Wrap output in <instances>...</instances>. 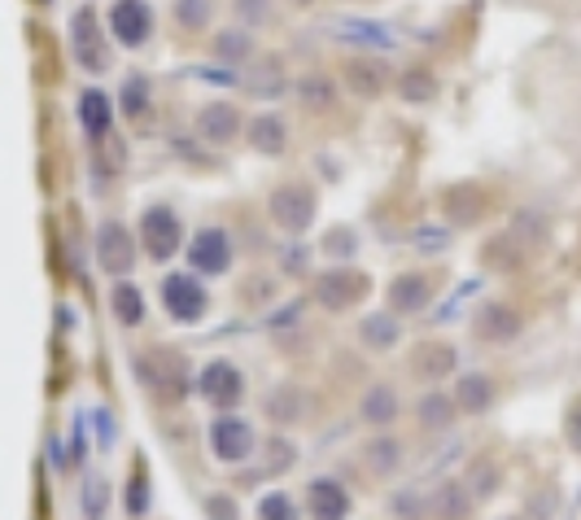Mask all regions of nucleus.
Returning <instances> with one entry per match:
<instances>
[{
  "label": "nucleus",
  "mask_w": 581,
  "mask_h": 520,
  "mask_svg": "<svg viewBox=\"0 0 581 520\" xmlns=\"http://www.w3.org/2000/svg\"><path fill=\"white\" fill-rule=\"evenodd\" d=\"M267 210H271V223H275L280 232L302 236V232L316 223V214H320V197H316L311 184L288 179V184H275V188H271Z\"/></svg>",
  "instance_id": "f257e3e1"
},
{
  "label": "nucleus",
  "mask_w": 581,
  "mask_h": 520,
  "mask_svg": "<svg viewBox=\"0 0 581 520\" xmlns=\"http://www.w3.org/2000/svg\"><path fill=\"white\" fill-rule=\"evenodd\" d=\"M368 276L359 272V268H329V272H320L316 276V285H311V298H316V307L320 311H329V315H342V311H350V307H359L363 298H368Z\"/></svg>",
  "instance_id": "f03ea898"
},
{
  "label": "nucleus",
  "mask_w": 581,
  "mask_h": 520,
  "mask_svg": "<svg viewBox=\"0 0 581 520\" xmlns=\"http://www.w3.org/2000/svg\"><path fill=\"white\" fill-rule=\"evenodd\" d=\"M136 227H140V245L153 263H171V258L184 249V223L171 206H149Z\"/></svg>",
  "instance_id": "7ed1b4c3"
},
{
  "label": "nucleus",
  "mask_w": 581,
  "mask_h": 520,
  "mask_svg": "<svg viewBox=\"0 0 581 520\" xmlns=\"http://www.w3.org/2000/svg\"><path fill=\"white\" fill-rule=\"evenodd\" d=\"M337 84L359 101H376L394 88V71L376 53H350V58H342V79Z\"/></svg>",
  "instance_id": "20e7f679"
},
{
  "label": "nucleus",
  "mask_w": 581,
  "mask_h": 520,
  "mask_svg": "<svg viewBox=\"0 0 581 520\" xmlns=\"http://www.w3.org/2000/svg\"><path fill=\"white\" fill-rule=\"evenodd\" d=\"M162 311L175 324H197L210 311V294H206L201 276L197 272H171V276H162Z\"/></svg>",
  "instance_id": "39448f33"
},
{
  "label": "nucleus",
  "mask_w": 581,
  "mask_h": 520,
  "mask_svg": "<svg viewBox=\"0 0 581 520\" xmlns=\"http://www.w3.org/2000/svg\"><path fill=\"white\" fill-rule=\"evenodd\" d=\"M206 442H210V455H214L219 463H245V459L258 450L254 424H249L245 416H232V411H223V416L210 424Z\"/></svg>",
  "instance_id": "423d86ee"
},
{
  "label": "nucleus",
  "mask_w": 581,
  "mask_h": 520,
  "mask_svg": "<svg viewBox=\"0 0 581 520\" xmlns=\"http://www.w3.org/2000/svg\"><path fill=\"white\" fill-rule=\"evenodd\" d=\"M197 394H201L214 411H232V407H240V398H245V372H240L236 363H227V359H210V363L197 372Z\"/></svg>",
  "instance_id": "0eeeda50"
},
{
  "label": "nucleus",
  "mask_w": 581,
  "mask_h": 520,
  "mask_svg": "<svg viewBox=\"0 0 581 520\" xmlns=\"http://www.w3.org/2000/svg\"><path fill=\"white\" fill-rule=\"evenodd\" d=\"M71 49H75V62L88 71V75H101L110 66V45L101 36V18L84 5L75 18H71Z\"/></svg>",
  "instance_id": "6e6552de"
},
{
  "label": "nucleus",
  "mask_w": 581,
  "mask_h": 520,
  "mask_svg": "<svg viewBox=\"0 0 581 520\" xmlns=\"http://www.w3.org/2000/svg\"><path fill=\"white\" fill-rule=\"evenodd\" d=\"M97 268L110 272V276H119V281L136 268V236L119 219H106L97 227Z\"/></svg>",
  "instance_id": "1a4fd4ad"
},
{
  "label": "nucleus",
  "mask_w": 581,
  "mask_h": 520,
  "mask_svg": "<svg viewBox=\"0 0 581 520\" xmlns=\"http://www.w3.org/2000/svg\"><path fill=\"white\" fill-rule=\"evenodd\" d=\"M184 253H188V268H193L197 276H223V272L232 268V240H227L223 227H201V232L184 245Z\"/></svg>",
  "instance_id": "9d476101"
},
{
  "label": "nucleus",
  "mask_w": 581,
  "mask_h": 520,
  "mask_svg": "<svg viewBox=\"0 0 581 520\" xmlns=\"http://www.w3.org/2000/svg\"><path fill=\"white\" fill-rule=\"evenodd\" d=\"M110 32H114V40L123 49L149 45V36H153V10H149V0H114Z\"/></svg>",
  "instance_id": "9b49d317"
},
{
  "label": "nucleus",
  "mask_w": 581,
  "mask_h": 520,
  "mask_svg": "<svg viewBox=\"0 0 581 520\" xmlns=\"http://www.w3.org/2000/svg\"><path fill=\"white\" fill-rule=\"evenodd\" d=\"M472 329H477L481 342L507 346V342H516V337L524 333V320H520V311H516L511 302H485V307H477Z\"/></svg>",
  "instance_id": "f8f14e48"
},
{
  "label": "nucleus",
  "mask_w": 581,
  "mask_h": 520,
  "mask_svg": "<svg viewBox=\"0 0 581 520\" xmlns=\"http://www.w3.org/2000/svg\"><path fill=\"white\" fill-rule=\"evenodd\" d=\"M307 511H311V520H350L355 498L337 476H316L307 485Z\"/></svg>",
  "instance_id": "ddd939ff"
},
{
  "label": "nucleus",
  "mask_w": 581,
  "mask_h": 520,
  "mask_svg": "<svg viewBox=\"0 0 581 520\" xmlns=\"http://www.w3.org/2000/svg\"><path fill=\"white\" fill-rule=\"evenodd\" d=\"M240 123L245 119H240V110L232 101H206L197 110V136L206 145H232L240 136Z\"/></svg>",
  "instance_id": "4468645a"
},
{
  "label": "nucleus",
  "mask_w": 581,
  "mask_h": 520,
  "mask_svg": "<svg viewBox=\"0 0 581 520\" xmlns=\"http://www.w3.org/2000/svg\"><path fill=\"white\" fill-rule=\"evenodd\" d=\"M385 298H390V311H394V315H420V311H429L433 281H429L424 272H403V276L390 281Z\"/></svg>",
  "instance_id": "2eb2a0df"
},
{
  "label": "nucleus",
  "mask_w": 581,
  "mask_h": 520,
  "mask_svg": "<svg viewBox=\"0 0 581 520\" xmlns=\"http://www.w3.org/2000/svg\"><path fill=\"white\" fill-rule=\"evenodd\" d=\"M407 363H411V376L433 385V381H442V376H450L459 368V350L450 342H416Z\"/></svg>",
  "instance_id": "dca6fc26"
},
{
  "label": "nucleus",
  "mask_w": 581,
  "mask_h": 520,
  "mask_svg": "<svg viewBox=\"0 0 581 520\" xmlns=\"http://www.w3.org/2000/svg\"><path fill=\"white\" fill-rule=\"evenodd\" d=\"M254 53H258V40H254V32L240 27V23L219 27V32L210 36V58L223 62V66H249Z\"/></svg>",
  "instance_id": "f3484780"
},
{
  "label": "nucleus",
  "mask_w": 581,
  "mask_h": 520,
  "mask_svg": "<svg viewBox=\"0 0 581 520\" xmlns=\"http://www.w3.org/2000/svg\"><path fill=\"white\" fill-rule=\"evenodd\" d=\"M403 459H407V446H403L390 429H376V437H368V446H363V463H368V472L381 476V481L398 476V472H403Z\"/></svg>",
  "instance_id": "a211bd4d"
},
{
  "label": "nucleus",
  "mask_w": 581,
  "mask_h": 520,
  "mask_svg": "<svg viewBox=\"0 0 581 520\" xmlns=\"http://www.w3.org/2000/svg\"><path fill=\"white\" fill-rule=\"evenodd\" d=\"M245 136H249V149L262 153V158H280L288 149V123L280 114H271V110L258 114V119H249L245 123Z\"/></svg>",
  "instance_id": "6ab92c4d"
},
{
  "label": "nucleus",
  "mask_w": 581,
  "mask_h": 520,
  "mask_svg": "<svg viewBox=\"0 0 581 520\" xmlns=\"http://www.w3.org/2000/svg\"><path fill=\"white\" fill-rule=\"evenodd\" d=\"M455 407H459V416H481V411H490L494 407V398H498V389H494V381L485 376V372H463L459 381H455Z\"/></svg>",
  "instance_id": "aec40b11"
},
{
  "label": "nucleus",
  "mask_w": 581,
  "mask_h": 520,
  "mask_svg": "<svg viewBox=\"0 0 581 520\" xmlns=\"http://www.w3.org/2000/svg\"><path fill=\"white\" fill-rule=\"evenodd\" d=\"M472 507H477V498H472V490L463 481H442L429 494V516L433 520H468Z\"/></svg>",
  "instance_id": "412c9836"
},
{
  "label": "nucleus",
  "mask_w": 581,
  "mask_h": 520,
  "mask_svg": "<svg viewBox=\"0 0 581 520\" xmlns=\"http://www.w3.org/2000/svg\"><path fill=\"white\" fill-rule=\"evenodd\" d=\"M79 123H84L88 140H110V132H114V101L101 88H88L79 97Z\"/></svg>",
  "instance_id": "4be33fe9"
},
{
  "label": "nucleus",
  "mask_w": 581,
  "mask_h": 520,
  "mask_svg": "<svg viewBox=\"0 0 581 520\" xmlns=\"http://www.w3.org/2000/svg\"><path fill=\"white\" fill-rule=\"evenodd\" d=\"M359 416L372 424V429H390L398 416H403V398H398V389L394 385H368V394H363V403H359Z\"/></svg>",
  "instance_id": "5701e85b"
},
{
  "label": "nucleus",
  "mask_w": 581,
  "mask_h": 520,
  "mask_svg": "<svg viewBox=\"0 0 581 520\" xmlns=\"http://www.w3.org/2000/svg\"><path fill=\"white\" fill-rule=\"evenodd\" d=\"M245 92H249V97H262V101L284 97V92H288V75H284V66H280L275 58H267V62H249V71H245Z\"/></svg>",
  "instance_id": "b1692460"
},
{
  "label": "nucleus",
  "mask_w": 581,
  "mask_h": 520,
  "mask_svg": "<svg viewBox=\"0 0 581 520\" xmlns=\"http://www.w3.org/2000/svg\"><path fill=\"white\" fill-rule=\"evenodd\" d=\"M455 416H459V407H455V398L442 394V389H429V394L416 403V424H420L424 433H446V429L455 424Z\"/></svg>",
  "instance_id": "393cba45"
},
{
  "label": "nucleus",
  "mask_w": 581,
  "mask_h": 520,
  "mask_svg": "<svg viewBox=\"0 0 581 520\" xmlns=\"http://www.w3.org/2000/svg\"><path fill=\"white\" fill-rule=\"evenodd\" d=\"M359 342H363L368 350H394V346L403 342V324H398V315H394V311H372V315H363V324H359Z\"/></svg>",
  "instance_id": "a878e982"
},
{
  "label": "nucleus",
  "mask_w": 581,
  "mask_h": 520,
  "mask_svg": "<svg viewBox=\"0 0 581 520\" xmlns=\"http://www.w3.org/2000/svg\"><path fill=\"white\" fill-rule=\"evenodd\" d=\"M307 394L298 389V385H275L271 394H267V403H262V411H267V420L271 424H294V420H302L307 416Z\"/></svg>",
  "instance_id": "bb28decb"
},
{
  "label": "nucleus",
  "mask_w": 581,
  "mask_h": 520,
  "mask_svg": "<svg viewBox=\"0 0 581 520\" xmlns=\"http://www.w3.org/2000/svg\"><path fill=\"white\" fill-rule=\"evenodd\" d=\"M171 18H175V27L184 36H206L210 23H214V0H175Z\"/></svg>",
  "instance_id": "cd10ccee"
},
{
  "label": "nucleus",
  "mask_w": 581,
  "mask_h": 520,
  "mask_svg": "<svg viewBox=\"0 0 581 520\" xmlns=\"http://www.w3.org/2000/svg\"><path fill=\"white\" fill-rule=\"evenodd\" d=\"M442 206H446V219L463 227V223H477V214L485 210V193H481V188H468V184H459V188H446Z\"/></svg>",
  "instance_id": "c85d7f7f"
},
{
  "label": "nucleus",
  "mask_w": 581,
  "mask_h": 520,
  "mask_svg": "<svg viewBox=\"0 0 581 520\" xmlns=\"http://www.w3.org/2000/svg\"><path fill=\"white\" fill-rule=\"evenodd\" d=\"M294 92H298V101L307 106V110H333L337 106V97H342V88L329 79V75H302L298 84H294Z\"/></svg>",
  "instance_id": "c756f323"
},
{
  "label": "nucleus",
  "mask_w": 581,
  "mask_h": 520,
  "mask_svg": "<svg viewBox=\"0 0 581 520\" xmlns=\"http://www.w3.org/2000/svg\"><path fill=\"white\" fill-rule=\"evenodd\" d=\"M398 97H403L407 106H424V101H433V97H437V75H433L429 66H411V71H403V75H398Z\"/></svg>",
  "instance_id": "7c9ffc66"
},
{
  "label": "nucleus",
  "mask_w": 581,
  "mask_h": 520,
  "mask_svg": "<svg viewBox=\"0 0 581 520\" xmlns=\"http://www.w3.org/2000/svg\"><path fill=\"white\" fill-rule=\"evenodd\" d=\"M110 307H114V320H119L123 329L145 324V294H140L136 285L119 281V285H114V294H110Z\"/></svg>",
  "instance_id": "2f4dec72"
},
{
  "label": "nucleus",
  "mask_w": 581,
  "mask_h": 520,
  "mask_svg": "<svg viewBox=\"0 0 581 520\" xmlns=\"http://www.w3.org/2000/svg\"><path fill=\"white\" fill-rule=\"evenodd\" d=\"M119 106H123V114H127L132 123H145V119H149V106H153V88H149V79H145V75H127V79H123V97H119Z\"/></svg>",
  "instance_id": "473e14b6"
},
{
  "label": "nucleus",
  "mask_w": 581,
  "mask_h": 520,
  "mask_svg": "<svg viewBox=\"0 0 581 520\" xmlns=\"http://www.w3.org/2000/svg\"><path fill=\"white\" fill-rule=\"evenodd\" d=\"M294 463H298V446L288 442L284 433H271V437H267V446H262V472L280 476V472H288Z\"/></svg>",
  "instance_id": "72a5a7b5"
},
{
  "label": "nucleus",
  "mask_w": 581,
  "mask_h": 520,
  "mask_svg": "<svg viewBox=\"0 0 581 520\" xmlns=\"http://www.w3.org/2000/svg\"><path fill=\"white\" fill-rule=\"evenodd\" d=\"M232 14H236L240 27L262 32V27L275 23V0H232Z\"/></svg>",
  "instance_id": "f704fd0d"
},
{
  "label": "nucleus",
  "mask_w": 581,
  "mask_h": 520,
  "mask_svg": "<svg viewBox=\"0 0 581 520\" xmlns=\"http://www.w3.org/2000/svg\"><path fill=\"white\" fill-rule=\"evenodd\" d=\"M320 249L333 258V263H342V268H346L350 258L359 253V232H355V227H329V236L320 240Z\"/></svg>",
  "instance_id": "c9c22d12"
},
{
  "label": "nucleus",
  "mask_w": 581,
  "mask_h": 520,
  "mask_svg": "<svg viewBox=\"0 0 581 520\" xmlns=\"http://www.w3.org/2000/svg\"><path fill=\"white\" fill-rule=\"evenodd\" d=\"M298 516H302V507L284 490H271V494L258 498V520H298Z\"/></svg>",
  "instance_id": "e433bc0d"
},
{
  "label": "nucleus",
  "mask_w": 581,
  "mask_h": 520,
  "mask_svg": "<svg viewBox=\"0 0 581 520\" xmlns=\"http://www.w3.org/2000/svg\"><path fill=\"white\" fill-rule=\"evenodd\" d=\"M463 485H468V490H472V498L481 503V498H490V494L498 490V468H494V463H477V468H472V476H468Z\"/></svg>",
  "instance_id": "4c0bfd02"
},
{
  "label": "nucleus",
  "mask_w": 581,
  "mask_h": 520,
  "mask_svg": "<svg viewBox=\"0 0 581 520\" xmlns=\"http://www.w3.org/2000/svg\"><path fill=\"white\" fill-rule=\"evenodd\" d=\"M145 511H149V476L136 468L132 481H127V516L136 520V516H145Z\"/></svg>",
  "instance_id": "58836bf2"
},
{
  "label": "nucleus",
  "mask_w": 581,
  "mask_h": 520,
  "mask_svg": "<svg viewBox=\"0 0 581 520\" xmlns=\"http://www.w3.org/2000/svg\"><path fill=\"white\" fill-rule=\"evenodd\" d=\"M84 520H106V481L88 476L84 485Z\"/></svg>",
  "instance_id": "ea45409f"
},
{
  "label": "nucleus",
  "mask_w": 581,
  "mask_h": 520,
  "mask_svg": "<svg viewBox=\"0 0 581 520\" xmlns=\"http://www.w3.org/2000/svg\"><path fill=\"white\" fill-rule=\"evenodd\" d=\"M424 507H429V498H420L416 490H407V494L394 498V516H398V520H420Z\"/></svg>",
  "instance_id": "a19ab883"
},
{
  "label": "nucleus",
  "mask_w": 581,
  "mask_h": 520,
  "mask_svg": "<svg viewBox=\"0 0 581 520\" xmlns=\"http://www.w3.org/2000/svg\"><path fill=\"white\" fill-rule=\"evenodd\" d=\"M206 516L210 520H240V507H236L232 494H210L206 498Z\"/></svg>",
  "instance_id": "79ce46f5"
},
{
  "label": "nucleus",
  "mask_w": 581,
  "mask_h": 520,
  "mask_svg": "<svg viewBox=\"0 0 581 520\" xmlns=\"http://www.w3.org/2000/svg\"><path fill=\"white\" fill-rule=\"evenodd\" d=\"M564 437H568V446L581 455V398L564 411Z\"/></svg>",
  "instance_id": "37998d69"
},
{
  "label": "nucleus",
  "mask_w": 581,
  "mask_h": 520,
  "mask_svg": "<svg viewBox=\"0 0 581 520\" xmlns=\"http://www.w3.org/2000/svg\"><path fill=\"white\" fill-rule=\"evenodd\" d=\"M97 433H101V437H97L101 450H110V446H114V416H110V411H97Z\"/></svg>",
  "instance_id": "c03bdc74"
},
{
  "label": "nucleus",
  "mask_w": 581,
  "mask_h": 520,
  "mask_svg": "<svg viewBox=\"0 0 581 520\" xmlns=\"http://www.w3.org/2000/svg\"><path fill=\"white\" fill-rule=\"evenodd\" d=\"M288 5H294V10H311V5H316V0H288Z\"/></svg>",
  "instance_id": "a18cd8bd"
},
{
  "label": "nucleus",
  "mask_w": 581,
  "mask_h": 520,
  "mask_svg": "<svg viewBox=\"0 0 581 520\" xmlns=\"http://www.w3.org/2000/svg\"><path fill=\"white\" fill-rule=\"evenodd\" d=\"M503 520H516V516H503Z\"/></svg>",
  "instance_id": "49530a36"
}]
</instances>
